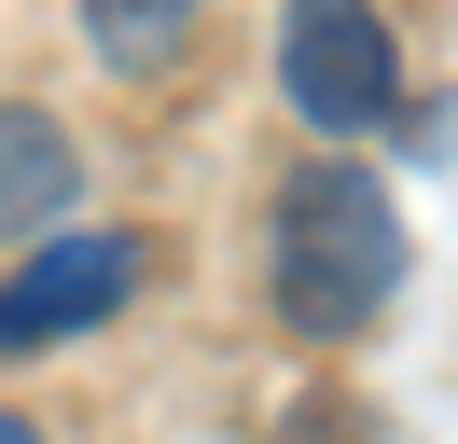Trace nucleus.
<instances>
[{"label":"nucleus","instance_id":"obj_1","mask_svg":"<svg viewBox=\"0 0 458 444\" xmlns=\"http://www.w3.org/2000/svg\"><path fill=\"white\" fill-rule=\"evenodd\" d=\"M403 194L375 181L361 153H306L264 194V305H278L292 347H361L403 305Z\"/></svg>","mask_w":458,"mask_h":444},{"label":"nucleus","instance_id":"obj_2","mask_svg":"<svg viewBox=\"0 0 458 444\" xmlns=\"http://www.w3.org/2000/svg\"><path fill=\"white\" fill-rule=\"evenodd\" d=\"M153 278V222H70V236H29L0 264V361H56L84 347L98 320H125Z\"/></svg>","mask_w":458,"mask_h":444},{"label":"nucleus","instance_id":"obj_3","mask_svg":"<svg viewBox=\"0 0 458 444\" xmlns=\"http://www.w3.org/2000/svg\"><path fill=\"white\" fill-rule=\"evenodd\" d=\"M278 98L292 125H319V153L403 125V28L375 0H278Z\"/></svg>","mask_w":458,"mask_h":444},{"label":"nucleus","instance_id":"obj_4","mask_svg":"<svg viewBox=\"0 0 458 444\" xmlns=\"http://www.w3.org/2000/svg\"><path fill=\"white\" fill-rule=\"evenodd\" d=\"M70 209H84V139H70V111L0 98V250L56 236Z\"/></svg>","mask_w":458,"mask_h":444},{"label":"nucleus","instance_id":"obj_5","mask_svg":"<svg viewBox=\"0 0 458 444\" xmlns=\"http://www.w3.org/2000/svg\"><path fill=\"white\" fill-rule=\"evenodd\" d=\"M208 42V0H84V56L112 83H181Z\"/></svg>","mask_w":458,"mask_h":444},{"label":"nucleus","instance_id":"obj_6","mask_svg":"<svg viewBox=\"0 0 458 444\" xmlns=\"http://www.w3.org/2000/svg\"><path fill=\"white\" fill-rule=\"evenodd\" d=\"M278 444H389V431H375V403H347V388H306V403L278 416Z\"/></svg>","mask_w":458,"mask_h":444},{"label":"nucleus","instance_id":"obj_7","mask_svg":"<svg viewBox=\"0 0 458 444\" xmlns=\"http://www.w3.org/2000/svg\"><path fill=\"white\" fill-rule=\"evenodd\" d=\"M0 444H56V431H42V416H29V403H0Z\"/></svg>","mask_w":458,"mask_h":444}]
</instances>
